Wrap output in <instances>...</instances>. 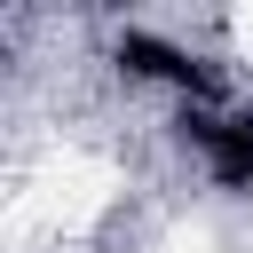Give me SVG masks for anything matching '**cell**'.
I'll return each instance as SVG.
<instances>
[{"label": "cell", "instance_id": "6da1fadb", "mask_svg": "<svg viewBox=\"0 0 253 253\" xmlns=\"http://www.w3.org/2000/svg\"><path fill=\"white\" fill-rule=\"evenodd\" d=\"M166 142H174V158L190 166L198 190L253 198V87H237L221 103H198V111H174Z\"/></svg>", "mask_w": 253, "mask_h": 253}]
</instances>
